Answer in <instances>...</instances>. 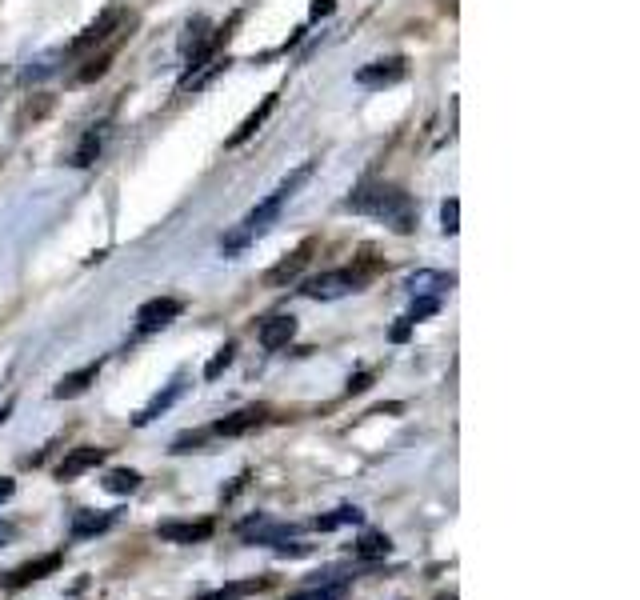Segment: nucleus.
I'll return each instance as SVG.
<instances>
[{
	"label": "nucleus",
	"instance_id": "obj_1",
	"mask_svg": "<svg viewBox=\"0 0 640 600\" xmlns=\"http://www.w3.org/2000/svg\"><path fill=\"white\" fill-rule=\"evenodd\" d=\"M344 208L356 212V216H372V220L388 224L400 236L416 228V204H412V196L404 188H396V184H384V180H364L344 200Z\"/></svg>",
	"mask_w": 640,
	"mask_h": 600
},
{
	"label": "nucleus",
	"instance_id": "obj_2",
	"mask_svg": "<svg viewBox=\"0 0 640 600\" xmlns=\"http://www.w3.org/2000/svg\"><path fill=\"white\" fill-rule=\"evenodd\" d=\"M360 288V276L352 272V268H332V272H320V276H312V280H304V296L308 300H340V296H348V292H356Z\"/></svg>",
	"mask_w": 640,
	"mask_h": 600
},
{
	"label": "nucleus",
	"instance_id": "obj_3",
	"mask_svg": "<svg viewBox=\"0 0 640 600\" xmlns=\"http://www.w3.org/2000/svg\"><path fill=\"white\" fill-rule=\"evenodd\" d=\"M236 536L244 544H284L288 536H296V524H280V520H268L264 512H256L252 520H244L236 528Z\"/></svg>",
	"mask_w": 640,
	"mask_h": 600
},
{
	"label": "nucleus",
	"instance_id": "obj_4",
	"mask_svg": "<svg viewBox=\"0 0 640 600\" xmlns=\"http://www.w3.org/2000/svg\"><path fill=\"white\" fill-rule=\"evenodd\" d=\"M184 312V304L176 296H156V300H144L140 312H136V328L140 332H160L164 324H172L176 316Z\"/></svg>",
	"mask_w": 640,
	"mask_h": 600
},
{
	"label": "nucleus",
	"instance_id": "obj_5",
	"mask_svg": "<svg viewBox=\"0 0 640 600\" xmlns=\"http://www.w3.org/2000/svg\"><path fill=\"white\" fill-rule=\"evenodd\" d=\"M212 532H216L212 520H164V524H156V536L168 540V544H200Z\"/></svg>",
	"mask_w": 640,
	"mask_h": 600
},
{
	"label": "nucleus",
	"instance_id": "obj_6",
	"mask_svg": "<svg viewBox=\"0 0 640 600\" xmlns=\"http://www.w3.org/2000/svg\"><path fill=\"white\" fill-rule=\"evenodd\" d=\"M404 72H408V60H404V56H388V60L364 64V68L356 72V84H364V88H384V84L404 80Z\"/></svg>",
	"mask_w": 640,
	"mask_h": 600
},
{
	"label": "nucleus",
	"instance_id": "obj_7",
	"mask_svg": "<svg viewBox=\"0 0 640 600\" xmlns=\"http://www.w3.org/2000/svg\"><path fill=\"white\" fill-rule=\"evenodd\" d=\"M264 420H268V408H264V404H248V408H240V412H232V416L216 420V424H212V432H216V436H244V432L260 428Z\"/></svg>",
	"mask_w": 640,
	"mask_h": 600
},
{
	"label": "nucleus",
	"instance_id": "obj_8",
	"mask_svg": "<svg viewBox=\"0 0 640 600\" xmlns=\"http://www.w3.org/2000/svg\"><path fill=\"white\" fill-rule=\"evenodd\" d=\"M60 560H64V552H48V556L28 560V564H20V568H12V572L4 576V588H24V584H32V580H44L48 572L60 568Z\"/></svg>",
	"mask_w": 640,
	"mask_h": 600
},
{
	"label": "nucleus",
	"instance_id": "obj_9",
	"mask_svg": "<svg viewBox=\"0 0 640 600\" xmlns=\"http://www.w3.org/2000/svg\"><path fill=\"white\" fill-rule=\"evenodd\" d=\"M96 464H104V448H96V444L72 448V452L56 464V480H76L80 472H88V468H96Z\"/></svg>",
	"mask_w": 640,
	"mask_h": 600
},
{
	"label": "nucleus",
	"instance_id": "obj_10",
	"mask_svg": "<svg viewBox=\"0 0 640 600\" xmlns=\"http://www.w3.org/2000/svg\"><path fill=\"white\" fill-rule=\"evenodd\" d=\"M184 388H188V384H184V376H176L172 384H164V392H156V396H152V400H148V404H144V408L132 416V424H136V428H144L148 420H156L160 412H168V408H172V404L184 396Z\"/></svg>",
	"mask_w": 640,
	"mask_h": 600
},
{
	"label": "nucleus",
	"instance_id": "obj_11",
	"mask_svg": "<svg viewBox=\"0 0 640 600\" xmlns=\"http://www.w3.org/2000/svg\"><path fill=\"white\" fill-rule=\"evenodd\" d=\"M312 248H316V244H312V240H304V244H300L296 252H288V256H284V260H280L276 268H268V276H264V280H268L272 288H280V284H288V280H296V276H300V268L308 264V256H312Z\"/></svg>",
	"mask_w": 640,
	"mask_h": 600
},
{
	"label": "nucleus",
	"instance_id": "obj_12",
	"mask_svg": "<svg viewBox=\"0 0 640 600\" xmlns=\"http://www.w3.org/2000/svg\"><path fill=\"white\" fill-rule=\"evenodd\" d=\"M120 16H124L120 8H108V12H100V16H96V20H92V24H88V28H84L76 40H72V52H88L92 44H100V40H104V36H108V32L120 24Z\"/></svg>",
	"mask_w": 640,
	"mask_h": 600
},
{
	"label": "nucleus",
	"instance_id": "obj_13",
	"mask_svg": "<svg viewBox=\"0 0 640 600\" xmlns=\"http://www.w3.org/2000/svg\"><path fill=\"white\" fill-rule=\"evenodd\" d=\"M292 336H296V316H272L260 324V348H268V352L284 348Z\"/></svg>",
	"mask_w": 640,
	"mask_h": 600
},
{
	"label": "nucleus",
	"instance_id": "obj_14",
	"mask_svg": "<svg viewBox=\"0 0 640 600\" xmlns=\"http://www.w3.org/2000/svg\"><path fill=\"white\" fill-rule=\"evenodd\" d=\"M100 376V360L96 364H84V368H76V372H68V376H60V384L52 388V396L56 400H72V396H80V392H88V384Z\"/></svg>",
	"mask_w": 640,
	"mask_h": 600
},
{
	"label": "nucleus",
	"instance_id": "obj_15",
	"mask_svg": "<svg viewBox=\"0 0 640 600\" xmlns=\"http://www.w3.org/2000/svg\"><path fill=\"white\" fill-rule=\"evenodd\" d=\"M116 524V512H76L72 516V540H88V536H100Z\"/></svg>",
	"mask_w": 640,
	"mask_h": 600
},
{
	"label": "nucleus",
	"instance_id": "obj_16",
	"mask_svg": "<svg viewBox=\"0 0 640 600\" xmlns=\"http://www.w3.org/2000/svg\"><path fill=\"white\" fill-rule=\"evenodd\" d=\"M272 108H276V92H268V96L260 100V108L244 116V124H240V128H236V132L228 136V148H240V144H244L248 136H256V128H260V124L268 120V112H272Z\"/></svg>",
	"mask_w": 640,
	"mask_h": 600
},
{
	"label": "nucleus",
	"instance_id": "obj_17",
	"mask_svg": "<svg viewBox=\"0 0 640 600\" xmlns=\"http://www.w3.org/2000/svg\"><path fill=\"white\" fill-rule=\"evenodd\" d=\"M268 580L264 576H252V580H236V584H224V588H212V592H204V596H196V600H244V596H252V592H260Z\"/></svg>",
	"mask_w": 640,
	"mask_h": 600
},
{
	"label": "nucleus",
	"instance_id": "obj_18",
	"mask_svg": "<svg viewBox=\"0 0 640 600\" xmlns=\"http://www.w3.org/2000/svg\"><path fill=\"white\" fill-rule=\"evenodd\" d=\"M100 148H104V128L96 124V128H88V132H84V140L76 144V152H72V164H76V168H88V164L100 156Z\"/></svg>",
	"mask_w": 640,
	"mask_h": 600
},
{
	"label": "nucleus",
	"instance_id": "obj_19",
	"mask_svg": "<svg viewBox=\"0 0 640 600\" xmlns=\"http://www.w3.org/2000/svg\"><path fill=\"white\" fill-rule=\"evenodd\" d=\"M360 520H364V512H360L356 504H340L336 512H328V516H316V520H312V528H316V532H332V528L360 524Z\"/></svg>",
	"mask_w": 640,
	"mask_h": 600
},
{
	"label": "nucleus",
	"instance_id": "obj_20",
	"mask_svg": "<svg viewBox=\"0 0 640 600\" xmlns=\"http://www.w3.org/2000/svg\"><path fill=\"white\" fill-rule=\"evenodd\" d=\"M104 488L112 496H128V492L140 488V472H132V468H108L104 472Z\"/></svg>",
	"mask_w": 640,
	"mask_h": 600
},
{
	"label": "nucleus",
	"instance_id": "obj_21",
	"mask_svg": "<svg viewBox=\"0 0 640 600\" xmlns=\"http://www.w3.org/2000/svg\"><path fill=\"white\" fill-rule=\"evenodd\" d=\"M360 560H380V556H388L392 552V540L384 536V532H364L360 540H356V548H352Z\"/></svg>",
	"mask_w": 640,
	"mask_h": 600
},
{
	"label": "nucleus",
	"instance_id": "obj_22",
	"mask_svg": "<svg viewBox=\"0 0 640 600\" xmlns=\"http://www.w3.org/2000/svg\"><path fill=\"white\" fill-rule=\"evenodd\" d=\"M452 284H456V280L444 276V272H416V276H408V288H412L416 296H432V292L452 288Z\"/></svg>",
	"mask_w": 640,
	"mask_h": 600
},
{
	"label": "nucleus",
	"instance_id": "obj_23",
	"mask_svg": "<svg viewBox=\"0 0 640 600\" xmlns=\"http://www.w3.org/2000/svg\"><path fill=\"white\" fill-rule=\"evenodd\" d=\"M64 60V48H56V52H44V56H36V60H28V68L20 72V80H44V76H52L56 72V64Z\"/></svg>",
	"mask_w": 640,
	"mask_h": 600
},
{
	"label": "nucleus",
	"instance_id": "obj_24",
	"mask_svg": "<svg viewBox=\"0 0 640 600\" xmlns=\"http://www.w3.org/2000/svg\"><path fill=\"white\" fill-rule=\"evenodd\" d=\"M184 32H188V36L180 40V48H184L188 56H192V52H196V48H200V44H204L208 36H212V28H208V20H204V16H196V20H188V28H184Z\"/></svg>",
	"mask_w": 640,
	"mask_h": 600
},
{
	"label": "nucleus",
	"instance_id": "obj_25",
	"mask_svg": "<svg viewBox=\"0 0 640 600\" xmlns=\"http://www.w3.org/2000/svg\"><path fill=\"white\" fill-rule=\"evenodd\" d=\"M232 356H236V344H220V348H216V356H212V360H208V368H204V380H216V376L232 364Z\"/></svg>",
	"mask_w": 640,
	"mask_h": 600
},
{
	"label": "nucleus",
	"instance_id": "obj_26",
	"mask_svg": "<svg viewBox=\"0 0 640 600\" xmlns=\"http://www.w3.org/2000/svg\"><path fill=\"white\" fill-rule=\"evenodd\" d=\"M456 220H460V200L448 196V200L440 204V228H444V236H456V228H460Z\"/></svg>",
	"mask_w": 640,
	"mask_h": 600
},
{
	"label": "nucleus",
	"instance_id": "obj_27",
	"mask_svg": "<svg viewBox=\"0 0 640 600\" xmlns=\"http://www.w3.org/2000/svg\"><path fill=\"white\" fill-rule=\"evenodd\" d=\"M108 64H112V52H104V56L88 60V64L80 68V80H96V76H104V72H108Z\"/></svg>",
	"mask_w": 640,
	"mask_h": 600
},
{
	"label": "nucleus",
	"instance_id": "obj_28",
	"mask_svg": "<svg viewBox=\"0 0 640 600\" xmlns=\"http://www.w3.org/2000/svg\"><path fill=\"white\" fill-rule=\"evenodd\" d=\"M440 308V300L436 296H416V304H412V312H408V320L416 324V320H424V316H432Z\"/></svg>",
	"mask_w": 640,
	"mask_h": 600
},
{
	"label": "nucleus",
	"instance_id": "obj_29",
	"mask_svg": "<svg viewBox=\"0 0 640 600\" xmlns=\"http://www.w3.org/2000/svg\"><path fill=\"white\" fill-rule=\"evenodd\" d=\"M340 588H344V584H324V588H308V592H300V596H292V600H336Z\"/></svg>",
	"mask_w": 640,
	"mask_h": 600
},
{
	"label": "nucleus",
	"instance_id": "obj_30",
	"mask_svg": "<svg viewBox=\"0 0 640 600\" xmlns=\"http://www.w3.org/2000/svg\"><path fill=\"white\" fill-rule=\"evenodd\" d=\"M408 336H412V320H408V316H404V320H400V324H392V340H396V344H404V340H408Z\"/></svg>",
	"mask_w": 640,
	"mask_h": 600
},
{
	"label": "nucleus",
	"instance_id": "obj_31",
	"mask_svg": "<svg viewBox=\"0 0 640 600\" xmlns=\"http://www.w3.org/2000/svg\"><path fill=\"white\" fill-rule=\"evenodd\" d=\"M276 552H280V556H308V544H288V540H284V544H276Z\"/></svg>",
	"mask_w": 640,
	"mask_h": 600
},
{
	"label": "nucleus",
	"instance_id": "obj_32",
	"mask_svg": "<svg viewBox=\"0 0 640 600\" xmlns=\"http://www.w3.org/2000/svg\"><path fill=\"white\" fill-rule=\"evenodd\" d=\"M368 384H372V376H368V372H356V376L348 380V392H364Z\"/></svg>",
	"mask_w": 640,
	"mask_h": 600
},
{
	"label": "nucleus",
	"instance_id": "obj_33",
	"mask_svg": "<svg viewBox=\"0 0 640 600\" xmlns=\"http://www.w3.org/2000/svg\"><path fill=\"white\" fill-rule=\"evenodd\" d=\"M332 8H336V0H312V16L320 20V16H332Z\"/></svg>",
	"mask_w": 640,
	"mask_h": 600
},
{
	"label": "nucleus",
	"instance_id": "obj_34",
	"mask_svg": "<svg viewBox=\"0 0 640 600\" xmlns=\"http://www.w3.org/2000/svg\"><path fill=\"white\" fill-rule=\"evenodd\" d=\"M12 492H16V480H12V476H0V504H4Z\"/></svg>",
	"mask_w": 640,
	"mask_h": 600
},
{
	"label": "nucleus",
	"instance_id": "obj_35",
	"mask_svg": "<svg viewBox=\"0 0 640 600\" xmlns=\"http://www.w3.org/2000/svg\"><path fill=\"white\" fill-rule=\"evenodd\" d=\"M8 540H16V524H8V520H4V524H0V548H4Z\"/></svg>",
	"mask_w": 640,
	"mask_h": 600
},
{
	"label": "nucleus",
	"instance_id": "obj_36",
	"mask_svg": "<svg viewBox=\"0 0 640 600\" xmlns=\"http://www.w3.org/2000/svg\"><path fill=\"white\" fill-rule=\"evenodd\" d=\"M8 412H12V404H4V408H0V424L8 420Z\"/></svg>",
	"mask_w": 640,
	"mask_h": 600
},
{
	"label": "nucleus",
	"instance_id": "obj_37",
	"mask_svg": "<svg viewBox=\"0 0 640 600\" xmlns=\"http://www.w3.org/2000/svg\"><path fill=\"white\" fill-rule=\"evenodd\" d=\"M440 600H456V596H452V592H448V596H440Z\"/></svg>",
	"mask_w": 640,
	"mask_h": 600
}]
</instances>
